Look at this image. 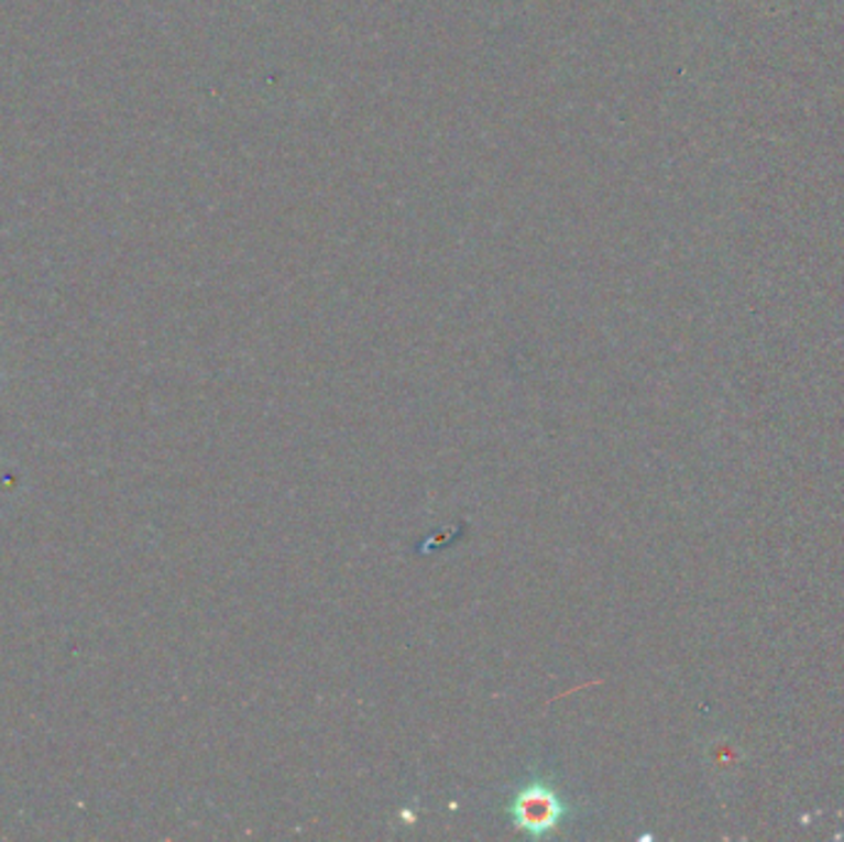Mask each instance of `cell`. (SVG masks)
<instances>
[{
  "label": "cell",
  "mask_w": 844,
  "mask_h": 842,
  "mask_svg": "<svg viewBox=\"0 0 844 842\" xmlns=\"http://www.w3.org/2000/svg\"><path fill=\"white\" fill-rule=\"evenodd\" d=\"M571 813L566 798L546 780H528L516 790L508 803V818L516 830H524L531 838H546L561 828Z\"/></svg>",
  "instance_id": "6da1fadb"
}]
</instances>
